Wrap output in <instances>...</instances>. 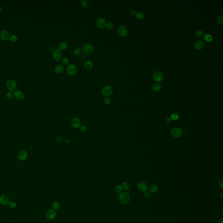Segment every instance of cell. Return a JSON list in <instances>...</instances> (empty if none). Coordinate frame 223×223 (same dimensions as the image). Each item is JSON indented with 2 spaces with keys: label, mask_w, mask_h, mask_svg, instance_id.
<instances>
[{
  "label": "cell",
  "mask_w": 223,
  "mask_h": 223,
  "mask_svg": "<svg viewBox=\"0 0 223 223\" xmlns=\"http://www.w3.org/2000/svg\"><path fill=\"white\" fill-rule=\"evenodd\" d=\"M119 199L120 202L122 204H128L130 200V196L129 193L127 192H123L120 193Z\"/></svg>",
  "instance_id": "obj_1"
},
{
  "label": "cell",
  "mask_w": 223,
  "mask_h": 223,
  "mask_svg": "<svg viewBox=\"0 0 223 223\" xmlns=\"http://www.w3.org/2000/svg\"><path fill=\"white\" fill-rule=\"evenodd\" d=\"M66 70L68 75L70 76L75 75L77 72V67L75 65L73 64H69L67 66Z\"/></svg>",
  "instance_id": "obj_2"
},
{
  "label": "cell",
  "mask_w": 223,
  "mask_h": 223,
  "mask_svg": "<svg viewBox=\"0 0 223 223\" xmlns=\"http://www.w3.org/2000/svg\"><path fill=\"white\" fill-rule=\"evenodd\" d=\"M113 92V87L110 85H106L104 86L102 89V93L104 96L109 97L110 96Z\"/></svg>",
  "instance_id": "obj_3"
},
{
  "label": "cell",
  "mask_w": 223,
  "mask_h": 223,
  "mask_svg": "<svg viewBox=\"0 0 223 223\" xmlns=\"http://www.w3.org/2000/svg\"><path fill=\"white\" fill-rule=\"evenodd\" d=\"M82 49V52L85 54H91L94 51V47L93 45L91 44L87 43L83 45Z\"/></svg>",
  "instance_id": "obj_4"
},
{
  "label": "cell",
  "mask_w": 223,
  "mask_h": 223,
  "mask_svg": "<svg viewBox=\"0 0 223 223\" xmlns=\"http://www.w3.org/2000/svg\"><path fill=\"white\" fill-rule=\"evenodd\" d=\"M6 86L10 91L12 92L16 90L17 85L15 81L13 79H9L7 82Z\"/></svg>",
  "instance_id": "obj_5"
},
{
  "label": "cell",
  "mask_w": 223,
  "mask_h": 223,
  "mask_svg": "<svg viewBox=\"0 0 223 223\" xmlns=\"http://www.w3.org/2000/svg\"><path fill=\"white\" fill-rule=\"evenodd\" d=\"M171 134L175 138L180 137L183 134L182 130L177 127L174 128L171 130Z\"/></svg>",
  "instance_id": "obj_6"
},
{
  "label": "cell",
  "mask_w": 223,
  "mask_h": 223,
  "mask_svg": "<svg viewBox=\"0 0 223 223\" xmlns=\"http://www.w3.org/2000/svg\"><path fill=\"white\" fill-rule=\"evenodd\" d=\"M96 25L99 28H104L106 27V21L103 18H99L96 21Z\"/></svg>",
  "instance_id": "obj_7"
},
{
  "label": "cell",
  "mask_w": 223,
  "mask_h": 223,
  "mask_svg": "<svg viewBox=\"0 0 223 223\" xmlns=\"http://www.w3.org/2000/svg\"><path fill=\"white\" fill-rule=\"evenodd\" d=\"M56 213L55 211L53 209H50L47 211L45 216L48 220H52L56 217Z\"/></svg>",
  "instance_id": "obj_8"
},
{
  "label": "cell",
  "mask_w": 223,
  "mask_h": 223,
  "mask_svg": "<svg viewBox=\"0 0 223 223\" xmlns=\"http://www.w3.org/2000/svg\"><path fill=\"white\" fill-rule=\"evenodd\" d=\"M153 78L155 81L157 82H161L164 78V75L162 72L160 71L156 72L153 73Z\"/></svg>",
  "instance_id": "obj_9"
},
{
  "label": "cell",
  "mask_w": 223,
  "mask_h": 223,
  "mask_svg": "<svg viewBox=\"0 0 223 223\" xmlns=\"http://www.w3.org/2000/svg\"><path fill=\"white\" fill-rule=\"evenodd\" d=\"M28 157V153L25 150H21L18 154V159L21 161H24L27 160Z\"/></svg>",
  "instance_id": "obj_10"
},
{
  "label": "cell",
  "mask_w": 223,
  "mask_h": 223,
  "mask_svg": "<svg viewBox=\"0 0 223 223\" xmlns=\"http://www.w3.org/2000/svg\"><path fill=\"white\" fill-rule=\"evenodd\" d=\"M52 57L54 60L59 61L61 59L62 54L59 50L54 49L52 52Z\"/></svg>",
  "instance_id": "obj_11"
},
{
  "label": "cell",
  "mask_w": 223,
  "mask_h": 223,
  "mask_svg": "<svg viewBox=\"0 0 223 223\" xmlns=\"http://www.w3.org/2000/svg\"><path fill=\"white\" fill-rule=\"evenodd\" d=\"M71 125L74 128H79L81 126L80 119L76 117L73 118L71 120Z\"/></svg>",
  "instance_id": "obj_12"
},
{
  "label": "cell",
  "mask_w": 223,
  "mask_h": 223,
  "mask_svg": "<svg viewBox=\"0 0 223 223\" xmlns=\"http://www.w3.org/2000/svg\"><path fill=\"white\" fill-rule=\"evenodd\" d=\"M118 33L120 36L124 37L127 35L128 31L127 29L124 26L120 25L118 28Z\"/></svg>",
  "instance_id": "obj_13"
},
{
  "label": "cell",
  "mask_w": 223,
  "mask_h": 223,
  "mask_svg": "<svg viewBox=\"0 0 223 223\" xmlns=\"http://www.w3.org/2000/svg\"><path fill=\"white\" fill-rule=\"evenodd\" d=\"M14 96L15 99L18 100H23L24 98V94L23 92L20 90H15L14 93Z\"/></svg>",
  "instance_id": "obj_14"
},
{
  "label": "cell",
  "mask_w": 223,
  "mask_h": 223,
  "mask_svg": "<svg viewBox=\"0 0 223 223\" xmlns=\"http://www.w3.org/2000/svg\"><path fill=\"white\" fill-rule=\"evenodd\" d=\"M9 33L7 30H3L0 32V39L3 41H6L9 39Z\"/></svg>",
  "instance_id": "obj_15"
},
{
  "label": "cell",
  "mask_w": 223,
  "mask_h": 223,
  "mask_svg": "<svg viewBox=\"0 0 223 223\" xmlns=\"http://www.w3.org/2000/svg\"><path fill=\"white\" fill-rule=\"evenodd\" d=\"M137 187L139 190L141 192H143L147 190L148 189V185L146 183L142 181L138 183L137 185Z\"/></svg>",
  "instance_id": "obj_16"
},
{
  "label": "cell",
  "mask_w": 223,
  "mask_h": 223,
  "mask_svg": "<svg viewBox=\"0 0 223 223\" xmlns=\"http://www.w3.org/2000/svg\"><path fill=\"white\" fill-rule=\"evenodd\" d=\"M9 201V199L7 195H1L0 196V204L2 205H7L8 204Z\"/></svg>",
  "instance_id": "obj_17"
},
{
  "label": "cell",
  "mask_w": 223,
  "mask_h": 223,
  "mask_svg": "<svg viewBox=\"0 0 223 223\" xmlns=\"http://www.w3.org/2000/svg\"><path fill=\"white\" fill-rule=\"evenodd\" d=\"M68 47V44L64 42H60L59 43L58 45H57V48L59 51L60 50L63 51V50L66 49Z\"/></svg>",
  "instance_id": "obj_18"
},
{
  "label": "cell",
  "mask_w": 223,
  "mask_h": 223,
  "mask_svg": "<svg viewBox=\"0 0 223 223\" xmlns=\"http://www.w3.org/2000/svg\"><path fill=\"white\" fill-rule=\"evenodd\" d=\"M194 46L196 49L200 50L203 49L204 47V44L201 41H197L194 43Z\"/></svg>",
  "instance_id": "obj_19"
},
{
  "label": "cell",
  "mask_w": 223,
  "mask_h": 223,
  "mask_svg": "<svg viewBox=\"0 0 223 223\" xmlns=\"http://www.w3.org/2000/svg\"><path fill=\"white\" fill-rule=\"evenodd\" d=\"M64 70V67L61 64L57 65L54 67V72L58 74L62 73L63 72Z\"/></svg>",
  "instance_id": "obj_20"
},
{
  "label": "cell",
  "mask_w": 223,
  "mask_h": 223,
  "mask_svg": "<svg viewBox=\"0 0 223 223\" xmlns=\"http://www.w3.org/2000/svg\"><path fill=\"white\" fill-rule=\"evenodd\" d=\"M84 67L86 69L88 70H90L93 67V64L91 61L88 60L85 61L84 63Z\"/></svg>",
  "instance_id": "obj_21"
},
{
  "label": "cell",
  "mask_w": 223,
  "mask_h": 223,
  "mask_svg": "<svg viewBox=\"0 0 223 223\" xmlns=\"http://www.w3.org/2000/svg\"><path fill=\"white\" fill-rule=\"evenodd\" d=\"M158 187L155 184H152L149 187V190L150 192L152 193L156 192L158 190Z\"/></svg>",
  "instance_id": "obj_22"
},
{
  "label": "cell",
  "mask_w": 223,
  "mask_h": 223,
  "mask_svg": "<svg viewBox=\"0 0 223 223\" xmlns=\"http://www.w3.org/2000/svg\"><path fill=\"white\" fill-rule=\"evenodd\" d=\"M161 89V85L158 83H156L152 86V89L154 91L157 92Z\"/></svg>",
  "instance_id": "obj_23"
},
{
  "label": "cell",
  "mask_w": 223,
  "mask_h": 223,
  "mask_svg": "<svg viewBox=\"0 0 223 223\" xmlns=\"http://www.w3.org/2000/svg\"><path fill=\"white\" fill-rule=\"evenodd\" d=\"M81 5L82 7L87 8L89 6V1L88 0H82L81 1Z\"/></svg>",
  "instance_id": "obj_24"
},
{
  "label": "cell",
  "mask_w": 223,
  "mask_h": 223,
  "mask_svg": "<svg viewBox=\"0 0 223 223\" xmlns=\"http://www.w3.org/2000/svg\"><path fill=\"white\" fill-rule=\"evenodd\" d=\"M204 39L208 42H211L213 39V38L211 34H207L204 36Z\"/></svg>",
  "instance_id": "obj_25"
},
{
  "label": "cell",
  "mask_w": 223,
  "mask_h": 223,
  "mask_svg": "<svg viewBox=\"0 0 223 223\" xmlns=\"http://www.w3.org/2000/svg\"><path fill=\"white\" fill-rule=\"evenodd\" d=\"M9 39L12 42H15L18 40V37L15 35H12L10 36Z\"/></svg>",
  "instance_id": "obj_26"
},
{
  "label": "cell",
  "mask_w": 223,
  "mask_h": 223,
  "mask_svg": "<svg viewBox=\"0 0 223 223\" xmlns=\"http://www.w3.org/2000/svg\"><path fill=\"white\" fill-rule=\"evenodd\" d=\"M82 52V49L80 48H76L74 50L73 54L76 57H78L80 55Z\"/></svg>",
  "instance_id": "obj_27"
},
{
  "label": "cell",
  "mask_w": 223,
  "mask_h": 223,
  "mask_svg": "<svg viewBox=\"0 0 223 223\" xmlns=\"http://www.w3.org/2000/svg\"><path fill=\"white\" fill-rule=\"evenodd\" d=\"M52 206L53 210H58L59 209L60 207V204L59 203V202L55 201V202H54L52 204Z\"/></svg>",
  "instance_id": "obj_28"
},
{
  "label": "cell",
  "mask_w": 223,
  "mask_h": 223,
  "mask_svg": "<svg viewBox=\"0 0 223 223\" xmlns=\"http://www.w3.org/2000/svg\"><path fill=\"white\" fill-rule=\"evenodd\" d=\"M136 17L137 19H143L144 17V14L142 12H138L136 14Z\"/></svg>",
  "instance_id": "obj_29"
},
{
  "label": "cell",
  "mask_w": 223,
  "mask_h": 223,
  "mask_svg": "<svg viewBox=\"0 0 223 223\" xmlns=\"http://www.w3.org/2000/svg\"><path fill=\"white\" fill-rule=\"evenodd\" d=\"M8 204L9 207L12 209L15 208L17 206L16 203L14 201H10Z\"/></svg>",
  "instance_id": "obj_30"
},
{
  "label": "cell",
  "mask_w": 223,
  "mask_h": 223,
  "mask_svg": "<svg viewBox=\"0 0 223 223\" xmlns=\"http://www.w3.org/2000/svg\"><path fill=\"white\" fill-rule=\"evenodd\" d=\"M122 187L120 185H117L115 187V193H119L122 192Z\"/></svg>",
  "instance_id": "obj_31"
},
{
  "label": "cell",
  "mask_w": 223,
  "mask_h": 223,
  "mask_svg": "<svg viewBox=\"0 0 223 223\" xmlns=\"http://www.w3.org/2000/svg\"><path fill=\"white\" fill-rule=\"evenodd\" d=\"M130 184L127 182H124L122 183V187L126 190H128L130 188Z\"/></svg>",
  "instance_id": "obj_32"
},
{
  "label": "cell",
  "mask_w": 223,
  "mask_h": 223,
  "mask_svg": "<svg viewBox=\"0 0 223 223\" xmlns=\"http://www.w3.org/2000/svg\"><path fill=\"white\" fill-rule=\"evenodd\" d=\"M111 102V99L109 97H105L104 99V103L106 105H110Z\"/></svg>",
  "instance_id": "obj_33"
},
{
  "label": "cell",
  "mask_w": 223,
  "mask_h": 223,
  "mask_svg": "<svg viewBox=\"0 0 223 223\" xmlns=\"http://www.w3.org/2000/svg\"><path fill=\"white\" fill-rule=\"evenodd\" d=\"M179 118V115L176 113H173L170 115V119L173 120H178Z\"/></svg>",
  "instance_id": "obj_34"
},
{
  "label": "cell",
  "mask_w": 223,
  "mask_h": 223,
  "mask_svg": "<svg viewBox=\"0 0 223 223\" xmlns=\"http://www.w3.org/2000/svg\"><path fill=\"white\" fill-rule=\"evenodd\" d=\"M106 28H107L108 29H109V30H111V29H112L113 27H114V24H113L111 22H108V23H106Z\"/></svg>",
  "instance_id": "obj_35"
},
{
  "label": "cell",
  "mask_w": 223,
  "mask_h": 223,
  "mask_svg": "<svg viewBox=\"0 0 223 223\" xmlns=\"http://www.w3.org/2000/svg\"><path fill=\"white\" fill-rule=\"evenodd\" d=\"M62 63L64 65L68 66L69 64V60L68 58H67L66 57L62 59Z\"/></svg>",
  "instance_id": "obj_36"
},
{
  "label": "cell",
  "mask_w": 223,
  "mask_h": 223,
  "mask_svg": "<svg viewBox=\"0 0 223 223\" xmlns=\"http://www.w3.org/2000/svg\"><path fill=\"white\" fill-rule=\"evenodd\" d=\"M203 35H204V32L200 30L197 31L195 33V35L197 38H201L203 36Z\"/></svg>",
  "instance_id": "obj_37"
},
{
  "label": "cell",
  "mask_w": 223,
  "mask_h": 223,
  "mask_svg": "<svg viewBox=\"0 0 223 223\" xmlns=\"http://www.w3.org/2000/svg\"><path fill=\"white\" fill-rule=\"evenodd\" d=\"M6 96L8 99H12L13 98L14 96V94L12 92L9 91V92H7L6 93Z\"/></svg>",
  "instance_id": "obj_38"
},
{
  "label": "cell",
  "mask_w": 223,
  "mask_h": 223,
  "mask_svg": "<svg viewBox=\"0 0 223 223\" xmlns=\"http://www.w3.org/2000/svg\"><path fill=\"white\" fill-rule=\"evenodd\" d=\"M217 22L220 24H222L223 23V17L222 15L219 16L217 18Z\"/></svg>",
  "instance_id": "obj_39"
},
{
  "label": "cell",
  "mask_w": 223,
  "mask_h": 223,
  "mask_svg": "<svg viewBox=\"0 0 223 223\" xmlns=\"http://www.w3.org/2000/svg\"><path fill=\"white\" fill-rule=\"evenodd\" d=\"M79 128L80 131L82 132V133H85L87 131V127H86L84 125L81 126Z\"/></svg>",
  "instance_id": "obj_40"
},
{
  "label": "cell",
  "mask_w": 223,
  "mask_h": 223,
  "mask_svg": "<svg viewBox=\"0 0 223 223\" xmlns=\"http://www.w3.org/2000/svg\"><path fill=\"white\" fill-rule=\"evenodd\" d=\"M144 196L145 197H146V198H148V197H150V196H151V193H150V191L146 190L144 193Z\"/></svg>",
  "instance_id": "obj_41"
},
{
  "label": "cell",
  "mask_w": 223,
  "mask_h": 223,
  "mask_svg": "<svg viewBox=\"0 0 223 223\" xmlns=\"http://www.w3.org/2000/svg\"><path fill=\"white\" fill-rule=\"evenodd\" d=\"M63 141V138L61 136H58L56 139V142L57 143H60Z\"/></svg>",
  "instance_id": "obj_42"
},
{
  "label": "cell",
  "mask_w": 223,
  "mask_h": 223,
  "mask_svg": "<svg viewBox=\"0 0 223 223\" xmlns=\"http://www.w3.org/2000/svg\"><path fill=\"white\" fill-rule=\"evenodd\" d=\"M219 186L221 187L222 189H223V178H221L219 182Z\"/></svg>",
  "instance_id": "obj_43"
},
{
  "label": "cell",
  "mask_w": 223,
  "mask_h": 223,
  "mask_svg": "<svg viewBox=\"0 0 223 223\" xmlns=\"http://www.w3.org/2000/svg\"><path fill=\"white\" fill-rule=\"evenodd\" d=\"M166 122L168 123H170V122H171V119H170V118H167L166 119Z\"/></svg>",
  "instance_id": "obj_44"
},
{
  "label": "cell",
  "mask_w": 223,
  "mask_h": 223,
  "mask_svg": "<svg viewBox=\"0 0 223 223\" xmlns=\"http://www.w3.org/2000/svg\"><path fill=\"white\" fill-rule=\"evenodd\" d=\"M65 142L67 144H69V143H70V140L68 139H66L65 140Z\"/></svg>",
  "instance_id": "obj_45"
},
{
  "label": "cell",
  "mask_w": 223,
  "mask_h": 223,
  "mask_svg": "<svg viewBox=\"0 0 223 223\" xmlns=\"http://www.w3.org/2000/svg\"><path fill=\"white\" fill-rule=\"evenodd\" d=\"M136 12L135 11H134V10H133V11H132L131 12V14L132 15H136Z\"/></svg>",
  "instance_id": "obj_46"
},
{
  "label": "cell",
  "mask_w": 223,
  "mask_h": 223,
  "mask_svg": "<svg viewBox=\"0 0 223 223\" xmlns=\"http://www.w3.org/2000/svg\"><path fill=\"white\" fill-rule=\"evenodd\" d=\"M217 223H223V218L220 219L217 221Z\"/></svg>",
  "instance_id": "obj_47"
},
{
  "label": "cell",
  "mask_w": 223,
  "mask_h": 223,
  "mask_svg": "<svg viewBox=\"0 0 223 223\" xmlns=\"http://www.w3.org/2000/svg\"><path fill=\"white\" fill-rule=\"evenodd\" d=\"M2 9L3 8L2 7V6H1L0 5V12H2Z\"/></svg>",
  "instance_id": "obj_48"
},
{
  "label": "cell",
  "mask_w": 223,
  "mask_h": 223,
  "mask_svg": "<svg viewBox=\"0 0 223 223\" xmlns=\"http://www.w3.org/2000/svg\"><path fill=\"white\" fill-rule=\"evenodd\" d=\"M220 197H221V198H223V193H221V194H220Z\"/></svg>",
  "instance_id": "obj_49"
}]
</instances>
